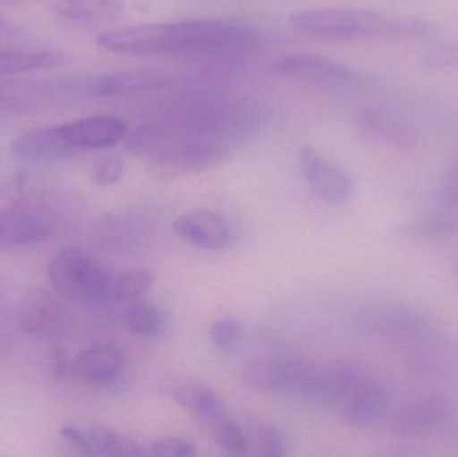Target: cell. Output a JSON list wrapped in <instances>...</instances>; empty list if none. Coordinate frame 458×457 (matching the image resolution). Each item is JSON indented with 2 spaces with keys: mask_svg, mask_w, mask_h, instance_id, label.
Wrapping results in <instances>:
<instances>
[{
  "mask_svg": "<svg viewBox=\"0 0 458 457\" xmlns=\"http://www.w3.org/2000/svg\"><path fill=\"white\" fill-rule=\"evenodd\" d=\"M64 306L55 295L45 289L30 290L21 298L18 321L23 332L35 340H53L64 327Z\"/></svg>",
  "mask_w": 458,
  "mask_h": 457,
  "instance_id": "cell-9",
  "label": "cell"
},
{
  "mask_svg": "<svg viewBox=\"0 0 458 457\" xmlns=\"http://www.w3.org/2000/svg\"><path fill=\"white\" fill-rule=\"evenodd\" d=\"M126 357L114 343H97L83 351L72 364V370L82 383L96 388H110L123 377Z\"/></svg>",
  "mask_w": 458,
  "mask_h": 457,
  "instance_id": "cell-12",
  "label": "cell"
},
{
  "mask_svg": "<svg viewBox=\"0 0 458 457\" xmlns=\"http://www.w3.org/2000/svg\"><path fill=\"white\" fill-rule=\"evenodd\" d=\"M172 75L156 70L134 69L110 72L97 78L91 90L97 97H129L160 90L171 85Z\"/></svg>",
  "mask_w": 458,
  "mask_h": 457,
  "instance_id": "cell-19",
  "label": "cell"
},
{
  "mask_svg": "<svg viewBox=\"0 0 458 457\" xmlns=\"http://www.w3.org/2000/svg\"><path fill=\"white\" fill-rule=\"evenodd\" d=\"M69 62L61 51H19L0 48V77L55 69Z\"/></svg>",
  "mask_w": 458,
  "mask_h": 457,
  "instance_id": "cell-21",
  "label": "cell"
},
{
  "mask_svg": "<svg viewBox=\"0 0 458 457\" xmlns=\"http://www.w3.org/2000/svg\"><path fill=\"white\" fill-rule=\"evenodd\" d=\"M360 327L365 334L393 343L406 353L438 330L432 317L405 303H381L368 309L360 317Z\"/></svg>",
  "mask_w": 458,
  "mask_h": 457,
  "instance_id": "cell-5",
  "label": "cell"
},
{
  "mask_svg": "<svg viewBox=\"0 0 458 457\" xmlns=\"http://www.w3.org/2000/svg\"><path fill=\"white\" fill-rule=\"evenodd\" d=\"M48 281L69 300H101L112 297L115 279L101 260L78 247H66L48 265Z\"/></svg>",
  "mask_w": 458,
  "mask_h": 457,
  "instance_id": "cell-4",
  "label": "cell"
},
{
  "mask_svg": "<svg viewBox=\"0 0 458 457\" xmlns=\"http://www.w3.org/2000/svg\"><path fill=\"white\" fill-rule=\"evenodd\" d=\"M174 228L187 243L206 251H223L231 246L233 239L228 220L211 209L182 215L174 220Z\"/></svg>",
  "mask_w": 458,
  "mask_h": 457,
  "instance_id": "cell-13",
  "label": "cell"
},
{
  "mask_svg": "<svg viewBox=\"0 0 458 457\" xmlns=\"http://www.w3.org/2000/svg\"><path fill=\"white\" fill-rule=\"evenodd\" d=\"M248 435L250 447L255 445L260 455L282 457L287 453V445L282 432L272 424L263 420H253Z\"/></svg>",
  "mask_w": 458,
  "mask_h": 457,
  "instance_id": "cell-26",
  "label": "cell"
},
{
  "mask_svg": "<svg viewBox=\"0 0 458 457\" xmlns=\"http://www.w3.org/2000/svg\"><path fill=\"white\" fill-rule=\"evenodd\" d=\"M309 362L277 357L248 362L242 370V380L248 388L259 392H291L299 394L306 380Z\"/></svg>",
  "mask_w": 458,
  "mask_h": 457,
  "instance_id": "cell-6",
  "label": "cell"
},
{
  "mask_svg": "<svg viewBox=\"0 0 458 457\" xmlns=\"http://www.w3.org/2000/svg\"><path fill=\"white\" fill-rule=\"evenodd\" d=\"M77 153L64 141L58 126L32 129L21 134L11 145L15 160L27 164H47L64 161Z\"/></svg>",
  "mask_w": 458,
  "mask_h": 457,
  "instance_id": "cell-18",
  "label": "cell"
},
{
  "mask_svg": "<svg viewBox=\"0 0 458 457\" xmlns=\"http://www.w3.org/2000/svg\"><path fill=\"white\" fill-rule=\"evenodd\" d=\"M27 182H29V176L26 172H19L5 180L0 185V200L11 204V206L21 203L24 193H26Z\"/></svg>",
  "mask_w": 458,
  "mask_h": 457,
  "instance_id": "cell-32",
  "label": "cell"
},
{
  "mask_svg": "<svg viewBox=\"0 0 458 457\" xmlns=\"http://www.w3.org/2000/svg\"><path fill=\"white\" fill-rule=\"evenodd\" d=\"M125 8V0H55L51 13L64 23L98 26L120 18Z\"/></svg>",
  "mask_w": 458,
  "mask_h": 457,
  "instance_id": "cell-20",
  "label": "cell"
},
{
  "mask_svg": "<svg viewBox=\"0 0 458 457\" xmlns=\"http://www.w3.org/2000/svg\"><path fill=\"white\" fill-rule=\"evenodd\" d=\"M147 453L156 457H193L198 455L193 444L187 440L166 437V439L155 440L148 445Z\"/></svg>",
  "mask_w": 458,
  "mask_h": 457,
  "instance_id": "cell-31",
  "label": "cell"
},
{
  "mask_svg": "<svg viewBox=\"0 0 458 457\" xmlns=\"http://www.w3.org/2000/svg\"><path fill=\"white\" fill-rule=\"evenodd\" d=\"M126 326L134 334L156 337L165 326L163 311L148 303H134L125 313Z\"/></svg>",
  "mask_w": 458,
  "mask_h": 457,
  "instance_id": "cell-25",
  "label": "cell"
},
{
  "mask_svg": "<svg viewBox=\"0 0 458 457\" xmlns=\"http://www.w3.org/2000/svg\"><path fill=\"white\" fill-rule=\"evenodd\" d=\"M153 284V275L150 271L137 268L115 279L112 297L118 302H131L144 295Z\"/></svg>",
  "mask_w": 458,
  "mask_h": 457,
  "instance_id": "cell-27",
  "label": "cell"
},
{
  "mask_svg": "<svg viewBox=\"0 0 458 457\" xmlns=\"http://www.w3.org/2000/svg\"><path fill=\"white\" fill-rule=\"evenodd\" d=\"M299 31L339 42H393L428 37L435 24L420 16L352 7L307 8L293 13Z\"/></svg>",
  "mask_w": 458,
  "mask_h": 457,
  "instance_id": "cell-3",
  "label": "cell"
},
{
  "mask_svg": "<svg viewBox=\"0 0 458 457\" xmlns=\"http://www.w3.org/2000/svg\"><path fill=\"white\" fill-rule=\"evenodd\" d=\"M62 439L83 455L109 457L147 456V447L137 440L102 427L66 424L59 431Z\"/></svg>",
  "mask_w": 458,
  "mask_h": 457,
  "instance_id": "cell-8",
  "label": "cell"
},
{
  "mask_svg": "<svg viewBox=\"0 0 458 457\" xmlns=\"http://www.w3.org/2000/svg\"><path fill=\"white\" fill-rule=\"evenodd\" d=\"M51 233V223L43 215L29 209H0V251L34 246Z\"/></svg>",
  "mask_w": 458,
  "mask_h": 457,
  "instance_id": "cell-17",
  "label": "cell"
},
{
  "mask_svg": "<svg viewBox=\"0 0 458 457\" xmlns=\"http://www.w3.org/2000/svg\"><path fill=\"white\" fill-rule=\"evenodd\" d=\"M258 126L259 114L252 107L209 99L187 102L137 128L128 147L148 160L156 179H177L216 165Z\"/></svg>",
  "mask_w": 458,
  "mask_h": 457,
  "instance_id": "cell-1",
  "label": "cell"
},
{
  "mask_svg": "<svg viewBox=\"0 0 458 457\" xmlns=\"http://www.w3.org/2000/svg\"><path fill=\"white\" fill-rule=\"evenodd\" d=\"M457 230L454 217L446 214H428L406 224L401 233L406 241L417 243H441L456 235Z\"/></svg>",
  "mask_w": 458,
  "mask_h": 457,
  "instance_id": "cell-22",
  "label": "cell"
},
{
  "mask_svg": "<svg viewBox=\"0 0 458 457\" xmlns=\"http://www.w3.org/2000/svg\"><path fill=\"white\" fill-rule=\"evenodd\" d=\"M258 42L259 32L252 27L222 19L140 24L97 38L99 47L120 55L234 53Z\"/></svg>",
  "mask_w": 458,
  "mask_h": 457,
  "instance_id": "cell-2",
  "label": "cell"
},
{
  "mask_svg": "<svg viewBox=\"0 0 458 457\" xmlns=\"http://www.w3.org/2000/svg\"><path fill=\"white\" fill-rule=\"evenodd\" d=\"M387 404V396L382 386L362 372L344 392L335 408L350 426L369 428L384 418Z\"/></svg>",
  "mask_w": 458,
  "mask_h": 457,
  "instance_id": "cell-10",
  "label": "cell"
},
{
  "mask_svg": "<svg viewBox=\"0 0 458 457\" xmlns=\"http://www.w3.org/2000/svg\"><path fill=\"white\" fill-rule=\"evenodd\" d=\"M451 413L448 400L441 396L425 397L406 405L394 416L392 431L408 439L429 436L448 423Z\"/></svg>",
  "mask_w": 458,
  "mask_h": 457,
  "instance_id": "cell-15",
  "label": "cell"
},
{
  "mask_svg": "<svg viewBox=\"0 0 458 457\" xmlns=\"http://www.w3.org/2000/svg\"><path fill=\"white\" fill-rule=\"evenodd\" d=\"M174 396L180 407L203 424L225 410L216 394L204 384H185L174 391Z\"/></svg>",
  "mask_w": 458,
  "mask_h": 457,
  "instance_id": "cell-23",
  "label": "cell"
},
{
  "mask_svg": "<svg viewBox=\"0 0 458 457\" xmlns=\"http://www.w3.org/2000/svg\"><path fill=\"white\" fill-rule=\"evenodd\" d=\"M59 136L74 150L109 149L125 139V123L112 115H91L58 126Z\"/></svg>",
  "mask_w": 458,
  "mask_h": 457,
  "instance_id": "cell-11",
  "label": "cell"
},
{
  "mask_svg": "<svg viewBox=\"0 0 458 457\" xmlns=\"http://www.w3.org/2000/svg\"><path fill=\"white\" fill-rule=\"evenodd\" d=\"M424 63L432 69H458V40L437 43L424 53Z\"/></svg>",
  "mask_w": 458,
  "mask_h": 457,
  "instance_id": "cell-29",
  "label": "cell"
},
{
  "mask_svg": "<svg viewBox=\"0 0 458 457\" xmlns=\"http://www.w3.org/2000/svg\"><path fill=\"white\" fill-rule=\"evenodd\" d=\"M456 266H457V273H458V262H457V265H456Z\"/></svg>",
  "mask_w": 458,
  "mask_h": 457,
  "instance_id": "cell-35",
  "label": "cell"
},
{
  "mask_svg": "<svg viewBox=\"0 0 458 457\" xmlns=\"http://www.w3.org/2000/svg\"><path fill=\"white\" fill-rule=\"evenodd\" d=\"M299 165L312 192L326 203L341 204L354 193V180L341 166L327 160L311 147L299 149Z\"/></svg>",
  "mask_w": 458,
  "mask_h": 457,
  "instance_id": "cell-7",
  "label": "cell"
},
{
  "mask_svg": "<svg viewBox=\"0 0 458 457\" xmlns=\"http://www.w3.org/2000/svg\"><path fill=\"white\" fill-rule=\"evenodd\" d=\"M440 196L444 203L458 209V163L444 176L440 185Z\"/></svg>",
  "mask_w": 458,
  "mask_h": 457,
  "instance_id": "cell-33",
  "label": "cell"
},
{
  "mask_svg": "<svg viewBox=\"0 0 458 457\" xmlns=\"http://www.w3.org/2000/svg\"><path fill=\"white\" fill-rule=\"evenodd\" d=\"M125 173V163L117 155H104L94 161L90 168V180L98 187L117 184Z\"/></svg>",
  "mask_w": 458,
  "mask_h": 457,
  "instance_id": "cell-28",
  "label": "cell"
},
{
  "mask_svg": "<svg viewBox=\"0 0 458 457\" xmlns=\"http://www.w3.org/2000/svg\"><path fill=\"white\" fill-rule=\"evenodd\" d=\"M209 340L217 348H231L239 343L242 335V325L236 318H223L211 325L208 330Z\"/></svg>",
  "mask_w": 458,
  "mask_h": 457,
  "instance_id": "cell-30",
  "label": "cell"
},
{
  "mask_svg": "<svg viewBox=\"0 0 458 457\" xmlns=\"http://www.w3.org/2000/svg\"><path fill=\"white\" fill-rule=\"evenodd\" d=\"M209 434L217 445L231 455H245L250 450L248 432L223 410L207 421Z\"/></svg>",
  "mask_w": 458,
  "mask_h": 457,
  "instance_id": "cell-24",
  "label": "cell"
},
{
  "mask_svg": "<svg viewBox=\"0 0 458 457\" xmlns=\"http://www.w3.org/2000/svg\"><path fill=\"white\" fill-rule=\"evenodd\" d=\"M272 69L279 74L322 82L350 83L358 80L357 72L352 67L315 54L279 56L272 63Z\"/></svg>",
  "mask_w": 458,
  "mask_h": 457,
  "instance_id": "cell-16",
  "label": "cell"
},
{
  "mask_svg": "<svg viewBox=\"0 0 458 457\" xmlns=\"http://www.w3.org/2000/svg\"><path fill=\"white\" fill-rule=\"evenodd\" d=\"M4 26H5L4 18H3L2 15H0V31H2L3 29H4Z\"/></svg>",
  "mask_w": 458,
  "mask_h": 457,
  "instance_id": "cell-34",
  "label": "cell"
},
{
  "mask_svg": "<svg viewBox=\"0 0 458 457\" xmlns=\"http://www.w3.org/2000/svg\"><path fill=\"white\" fill-rule=\"evenodd\" d=\"M357 123L368 136L382 144L401 150L419 147L420 133L416 126L394 110L379 106L365 107L358 113Z\"/></svg>",
  "mask_w": 458,
  "mask_h": 457,
  "instance_id": "cell-14",
  "label": "cell"
}]
</instances>
